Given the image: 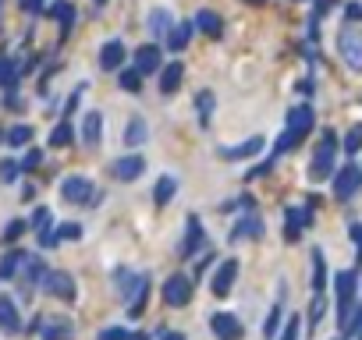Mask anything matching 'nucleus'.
<instances>
[{"instance_id": "79ce46f5", "label": "nucleus", "mask_w": 362, "mask_h": 340, "mask_svg": "<svg viewBox=\"0 0 362 340\" xmlns=\"http://www.w3.org/2000/svg\"><path fill=\"white\" fill-rule=\"evenodd\" d=\"M39 160H43V156H39V153L32 149V153L25 156V163H22V170H32V167H39Z\"/></svg>"}, {"instance_id": "c9c22d12", "label": "nucleus", "mask_w": 362, "mask_h": 340, "mask_svg": "<svg viewBox=\"0 0 362 340\" xmlns=\"http://www.w3.org/2000/svg\"><path fill=\"white\" fill-rule=\"evenodd\" d=\"M18 170H22L18 163H11V160H4V163H0V181H8V185H11V181L18 178Z\"/></svg>"}, {"instance_id": "c756f323", "label": "nucleus", "mask_w": 362, "mask_h": 340, "mask_svg": "<svg viewBox=\"0 0 362 340\" xmlns=\"http://www.w3.org/2000/svg\"><path fill=\"white\" fill-rule=\"evenodd\" d=\"M54 15H57V22H61V32L68 36V32H71V22H75V8L61 0V4H54Z\"/></svg>"}, {"instance_id": "b1692460", "label": "nucleus", "mask_w": 362, "mask_h": 340, "mask_svg": "<svg viewBox=\"0 0 362 340\" xmlns=\"http://www.w3.org/2000/svg\"><path fill=\"white\" fill-rule=\"evenodd\" d=\"M195 25H199L206 36H221V29H224V22H221L214 11H199V15H195Z\"/></svg>"}, {"instance_id": "e433bc0d", "label": "nucleus", "mask_w": 362, "mask_h": 340, "mask_svg": "<svg viewBox=\"0 0 362 340\" xmlns=\"http://www.w3.org/2000/svg\"><path fill=\"white\" fill-rule=\"evenodd\" d=\"M22 234H25V220H11L8 231H4V241H15V238H22Z\"/></svg>"}, {"instance_id": "f257e3e1", "label": "nucleus", "mask_w": 362, "mask_h": 340, "mask_svg": "<svg viewBox=\"0 0 362 340\" xmlns=\"http://www.w3.org/2000/svg\"><path fill=\"white\" fill-rule=\"evenodd\" d=\"M309 128H313V110L309 106H298V110H291V118H288V132L281 135V142H277V153L281 149H291L302 135H309Z\"/></svg>"}, {"instance_id": "49530a36", "label": "nucleus", "mask_w": 362, "mask_h": 340, "mask_svg": "<svg viewBox=\"0 0 362 340\" xmlns=\"http://www.w3.org/2000/svg\"><path fill=\"white\" fill-rule=\"evenodd\" d=\"M128 340H149V337H142V333H135V337H128Z\"/></svg>"}, {"instance_id": "0eeeda50", "label": "nucleus", "mask_w": 362, "mask_h": 340, "mask_svg": "<svg viewBox=\"0 0 362 340\" xmlns=\"http://www.w3.org/2000/svg\"><path fill=\"white\" fill-rule=\"evenodd\" d=\"M235 276H238V262H235V259H224V262L217 266V273H214V283H210L214 295L224 298V295L235 288Z\"/></svg>"}, {"instance_id": "f03ea898", "label": "nucleus", "mask_w": 362, "mask_h": 340, "mask_svg": "<svg viewBox=\"0 0 362 340\" xmlns=\"http://www.w3.org/2000/svg\"><path fill=\"white\" fill-rule=\"evenodd\" d=\"M188 302H192V280L181 276V273L167 276V283H164V305L181 309V305H188Z\"/></svg>"}, {"instance_id": "1a4fd4ad", "label": "nucleus", "mask_w": 362, "mask_h": 340, "mask_svg": "<svg viewBox=\"0 0 362 340\" xmlns=\"http://www.w3.org/2000/svg\"><path fill=\"white\" fill-rule=\"evenodd\" d=\"M43 273H46L43 259H39V255H32V252H25V255H22V291H25V295H29L32 283H39V280H43Z\"/></svg>"}, {"instance_id": "473e14b6", "label": "nucleus", "mask_w": 362, "mask_h": 340, "mask_svg": "<svg viewBox=\"0 0 362 340\" xmlns=\"http://www.w3.org/2000/svg\"><path fill=\"white\" fill-rule=\"evenodd\" d=\"M327 283V269H323V252H313V288L323 291Z\"/></svg>"}, {"instance_id": "39448f33", "label": "nucleus", "mask_w": 362, "mask_h": 340, "mask_svg": "<svg viewBox=\"0 0 362 340\" xmlns=\"http://www.w3.org/2000/svg\"><path fill=\"white\" fill-rule=\"evenodd\" d=\"M337 46H341L344 61H348L351 68H362V32H358V29H344L341 39H337Z\"/></svg>"}, {"instance_id": "58836bf2", "label": "nucleus", "mask_w": 362, "mask_h": 340, "mask_svg": "<svg viewBox=\"0 0 362 340\" xmlns=\"http://www.w3.org/2000/svg\"><path fill=\"white\" fill-rule=\"evenodd\" d=\"M46 223H50V209H36L32 213V227L36 231H46Z\"/></svg>"}, {"instance_id": "f704fd0d", "label": "nucleus", "mask_w": 362, "mask_h": 340, "mask_svg": "<svg viewBox=\"0 0 362 340\" xmlns=\"http://www.w3.org/2000/svg\"><path fill=\"white\" fill-rule=\"evenodd\" d=\"M82 238V227L78 223H61L57 227V241H78Z\"/></svg>"}, {"instance_id": "a211bd4d", "label": "nucleus", "mask_w": 362, "mask_h": 340, "mask_svg": "<svg viewBox=\"0 0 362 340\" xmlns=\"http://www.w3.org/2000/svg\"><path fill=\"white\" fill-rule=\"evenodd\" d=\"M146 139H149V125H146V118H132L128 128H125V146L135 149V146H142Z\"/></svg>"}, {"instance_id": "7ed1b4c3", "label": "nucleus", "mask_w": 362, "mask_h": 340, "mask_svg": "<svg viewBox=\"0 0 362 340\" xmlns=\"http://www.w3.org/2000/svg\"><path fill=\"white\" fill-rule=\"evenodd\" d=\"M43 288H46V295H57V298H64V302L75 298V280H71L64 269H46V273H43Z\"/></svg>"}, {"instance_id": "a19ab883", "label": "nucleus", "mask_w": 362, "mask_h": 340, "mask_svg": "<svg viewBox=\"0 0 362 340\" xmlns=\"http://www.w3.org/2000/svg\"><path fill=\"white\" fill-rule=\"evenodd\" d=\"M358 146H362V128H351V132H348V142H344V149H348V153H355Z\"/></svg>"}, {"instance_id": "6e6552de", "label": "nucleus", "mask_w": 362, "mask_h": 340, "mask_svg": "<svg viewBox=\"0 0 362 340\" xmlns=\"http://www.w3.org/2000/svg\"><path fill=\"white\" fill-rule=\"evenodd\" d=\"M210 326H214V333H217L221 340H242V323H238V316H231V312H217V316L210 319Z\"/></svg>"}, {"instance_id": "72a5a7b5", "label": "nucleus", "mask_w": 362, "mask_h": 340, "mask_svg": "<svg viewBox=\"0 0 362 340\" xmlns=\"http://www.w3.org/2000/svg\"><path fill=\"white\" fill-rule=\"evenodd\" d=\"M309 220V213H298V209H288V238H298L302 223Z\"/></svg>"}, {"instance_id": "6ab92c4d", "label": "nucleus", "mask_w": 362, "mask_h": 340, "mask_svg": "<svg viewBox=\"0 0 362 340\" xmlns=\"http://www.w3.org/2000/svg\"><path fill=\"white\" fill-rule=\"evenodd\" d=\"M260 149H263V139L252 135L249 142H242V146H235V149H221V156H224V160H245V156H256Z\"/></svg>"}, {"instance_id": "9d476101", "label": "nucleus", "mask_w": 362, "mask_h": 340, "mask_svg": "<svg viewBox=\"0 0 362 340\" xmlns=\"http://www.w3.org/2000/svg\"><path fill=\"white\" fill-rule=\"evenodd\" d=\"M358 185H362V170L358 167H344L341 174H337V181H334V195L337 199H351Z\"/></svg>"}, {"instance_id": "c85d7f7f", "label": "nucleus", "mask_w": 362, "mask_h": 340, "mask_svg": "<svg viewBox=\"0 0 362 340\" xmlns=\"http://www.w3.org/2000/svg\"><path fill=\"white\" fill-rule=\"evenodd\" d=\"M50 142H54V146H71L75 142V128L68 121H61L54 132H50Z\"/></svg>"}, {"instance_id": "423d86ee", "label": "nucleus", "mask_w": 362, "mask_h": 340, "mask_svg": "<svg viewBox=\"0 0 362 340\" xmlns=\"http://www.w3.org/2000/svg\"><path fill=\"white\" fill-rule=\"evenodd\" d=\"M330 156H334V135L327 132V135H323V146L316 149V160H313V170H309V174H313L316 181H323V178H330V170H334V167H330Z\"/></svg>"}, {"instance_id": "cd10ccee", "label": "nucleus", "mask_w": 362, "mask_h": 340, "mask_svg": "<svg viewBox=\"0 0 362 340\" xmlns=\"http://www.w3.org/2000/svg\"><path fill=\"white\" fill-rule=\"evenodd\" d=\"M118 85H121L125 92H139V89H142V71H139V68H128V71H121Z\"/></svg>"}, {"instance_id": "4c0bfd02", "label": "nucleus", "mask_w": 362, "mask_h": 340, "mask_svg": "<svg viewBox=\"0 0 362 340\" xmlns=\"http://www.w3.org/2000/svg\"><path fill=\"white\" fill-rule=\"evenodd\" d=\"M277 323H281V305H274V309H270V319H267V326H263V333H267V337H274V330H277Z\"/></svg>"}, {"instance_id": "ddd939ff", "label": "nucleus", "mask_w": 362, "mask_h": 340, "mask_svg": "<svg viewBox=\"0 0 362 340\" xmlns=\"http://www.w3.org/2000/svg\"><path fill=\"white\" fill-rule=\"evenodd\" d=\"M121 61H125V46H121V39L103 43V50H99V68H103V71H118Z\"/></svg>"}, {"instance_id": "412c9836", "label": "nucleus", "mask_w": 362, "mask_h": 340, "mask_svg": "<svg viewBox=\"0 0 362 340\" xmlns=\"http://www.w3.org/2000/svg\"><path fill=\"white\" fill-rule=\"evenodd\" d=\"M214 106H217L214 92H199V96H195V110H199V125H202V128L214 121Z\"/></svg>"}, {"instance_id": "9b49d317", "label": "nucleus", "mask_w": 362, "mask_h": 340, "mask_svg": "<svg viewBox=\"0 0 362 340\" xmlns=\"http://www.w3.org/2000/svg\"><path fill=\"white\" fill-rule=\"evenodd\" d=\"M99 135H103V113H99V110H89L85 118H82V142H85L89 149H96V146H99Z\"/></svg>"}, {"instance_id": "f3484780", "label": "nucleus", "mask_w": 362, "mask_h": 340, "mask_svg": "<svg viewBox=\"0 0 362 340\" xmlns=\"http://www.w3.org/2000/svg\"><path fill=\"white\" fill-rule=\"evenodd\" d=\"M181 75H185V68L174 61V64H167L164 71H160V92L164 96H171V92H178L181 89Z\"/></svg>"}, {"instance_id": "bb28decb", "label": "nucleus", "mask_w": 362, "mask_h": 340, "mask_svg": "<svg viewBox=\"0 0 362 340\" xmlns=\"http://www.w3.org/2000/svg\"><path fill=\"white\" fill-rule=\"evenodd\" d=\"M260 234H263V220L260 216H245L238 223V231H235V238H260Z\"/></svg>"}, {"instance_id": "7c9ffc66", "label": "nucleus", "mask_w": 362, "mask_h": 340, "mask_svg": "<svg viewBox=\"0 0 362 340\" xmlns=\"http://www.w3.org/2000/svg\"><path fill=\"white\" fill-rule=\"evenodd\" d=\"M4 139H8V146H29L32 142V128L29 125H15Z\"/></svg>"}, {"instance_id": "4468645a", "label": "nucleus", "mask_w": 362, "mask_h": 340, "mask_svg": "<svg viewBox=\"0 0 362 340\" xmlns=\"http://www.w3.org/2000/svg\"><path fill=\"white\" fill-rule=\"evenodd\" d=\"M0 330L4 333H18L22 330V319H18V309L8 295H0Z\"/></svg>"}, {"instance_id": "5701e85b", "label": "nucleus", "mask_w": 362, "mask_h": 340, "mask_svg": "<svg viewBox=\"0 0 362 340\" xmlns=\"http://www.w3.org/2000/svg\"><path fill=\"white\" fill-rule=\"evenodd\" d=\"M174 192H178V181H174V178H167V174H164V178H160V181H157V188H153V199H157V202H160V206H167V202H171V199H174Z\"/></svg>"}, {"instance_id": "393cba45", "label": "nucleus", "mask_w": 362, "mask_h": 340, "mask_svg": "<svg viewBox=\"0 0 362 340\" xmlns=\"http://www.w3.org/2000/svg\"><path fill=\"white\" fill-rule=\"evenodd\" d=\"M22 255L25 252H18V248H11L4 259H0V280H11L15 273H18V266H22Z\"/></svg>"}, {"instance_id": "2f4dec72", "label": "nucleus", "mask_w": 362, "mask_h": 340, "mask_svg": "<svg viewBox=\"0 0 362 340\" xmlns=\"http://www.w3.org/2000/svg\"><path fill=\"white\" fill-rule=\"evenodd\" d=\"M15 78H18V64L15 61H8V57H0V85H15Z\"/></svg>"}, {"instance_id": "37998d69", "label": "nucleus", "mask_w": 362, "mask_h": 340, "mask_svg": "<svg viewBox=\"0 0 362 340\" xmlns=\"http://www.w3.org/2000/svg\"><path fill=\"white\" fill-rule=\"evenodd\" d=\"M295 337H298V319H291V323H288V330H284V337H281V340H295Z\"/></svg>"}, {"instance_id": "ea45409f", "label": "nucleus", "mask_w": 362, "mask_h": 340, "mask_svg": "<svg viewBox=\"0 0 362 340\" xmlns=\"http://www.w3.org/2000/svg\"><path fill=\"white\" fill-rule=\"evenodd\" d=\"M96 340H128V333H125L121 326H111V330H103Z\"/></svg>"}, {"instance_id": "20e7f679", "label": "nucleus", "mask_w": 362, "mask_h": 340, "mask_svg": "<svg viewBox=\"0 0 362 340\" xmlns=\"http://www.w3.org/2000/svg\"><path fill=\"white\" fill-rule=\"evenodd\" d=\"M142 174H146L142 156H121V160L111 163V178H118V181H139Z\"/></svg>"}, {"instance_id": "2eb2a0df", "label": "nucleus", "mask_w": 362, "mask_h": 340, "mask_svg": "<svg viewBox=\"0 0 362 340\" xmlns=\"http://www.w3.org/2000/svg\"><path fill=\"white\" fill-rule=\"evenodd\" d=\"M135 68H139L142 75L157 71V68H160V50H157V46H139V50H135Z\"/></svg>"}, {"instance_id": "aec40b11", "label": "nucleus", "mask_w": 362, "mask_h": 340, "mask_svg": "<svg viewBox=\"0 0 362 340\" xmlns=\"http://www.w3.org/2000/svg\"><path fill=\"white\" fill-rule=\"evenodd\" d=\"M71 323L68 319H54V323H46L43 326V340H71Z\"/></svg>"}, {"instance_id": "4be33fe9", "label": "nucleus", "mask_w": 362, "mask_h": 340, "mask_svg": "<svg viewBox=\"0 0 362 340\" xmlns=\"http://www.w3.org/2000/svg\"><path fill=\"white\" fill-rule=\"evenodd\" d=\"M199 241H202V223H199V216H188V238H185V245H181V255L188 259Z\"/></svg>"}, {"instance_id": "dca6fc26", "label": "nucleus", "mask_w": 362, "mask_h": 340, "mask_svg": "<svg viewBox=\"0 0 362 340\" xmlns=\"http://www.w3.org/2000/svg\"><path fill=\"white\" fill-rule=\"evenodd\" d=\"M171 29H174V18H171L167 8H153V11H149V32H153V36L164 39Z\"/></svg>"}, {"instance_id": "c03bdc74", "label": "nucleus", "mask_w": 362, "mask_h": 340, "mask_svg": "<svg viewBox=\"0 0 362 340\" xmlns=\"http://www.w3.org/2000/svg\"><path fill=\"white\" fill-rule=\"evenodd\" d=\"M43 0H22V11H39Z\"/></svg>"}, {"instance_id": "de8ad7c7", "label": "nucleus", "mask_w": 362, "mask_h": 340, "mask_svg": "<svg viewBox=\"0 0 362 340\" xmlns=\"http://www.w3.org/2000/svg\"><path fill=\"white\" fill-rule=\"evenodd\" d=\"M96 4H107V0H96Z\"/></svg>"}, {"instance_id": "f8f14e48", "label": "nucleus", "mask_w": 362, "mask_h": 340, "mask_svg": "<svg viewBox=\"0 0 362 340\" xmlns=\"http://www.w3.org/2000/svg\"><path fill=\"white\" fill-rule=\"evenodd\" d=\"M61 195L68 199V202H89V195H92V181L89 178H68L64 185H61Z\"/></svg>"}, {"instance_id": "a878e982", "label": "nucleus", "mask_w": 362, "mask_h": 340, "mask_svg": "<svg viewBox=\"0 0 362 340\" xmlns=\"http://www.w3.org/2000/svg\"><path fill=\"white\" fill-rule=\"evenodd\" d=\"M188 36H192V25H188V22H181V25H174V29L167 32V46H171V50L178 53V50H185Z\"/></svg>"}, {"instance_id": "a18cd8bd", "label": "nucleus", "mask_w": 362, "mask_h": 340, "mask_svg": "<svg viewBox=\"0 0 362 340\" xmlns=\"http://www.w3.org/2000/svg\"><path fill=\"white\" fill-rule=\"evenodd\" d=\"M164 340H185V337H181V333H167Z\"/></svg>"}]
</instances>
